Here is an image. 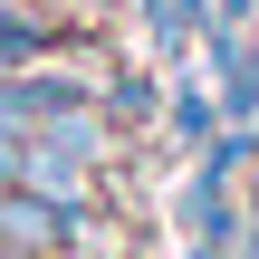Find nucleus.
I'll return each instance as SVG.
<instances>
[{"mask_svg":"<svg viewBox=\"0 0 259 259\" xmlns=\"http://www.w3.org/2000/svg\"><path fill=\"white\" fill-rule=\"evenodd\" d=\"M67 240H77V202L29 192V183L0 192V250H67Z\"/></svg>","mask_w":259,"mask_h":259,"instance_id":"nucleus-1","label":"nucleus"},{"mask_svg":"<svg viewBox=\"0 0 259 259\" xmlns=\"http://www.w3.org/2000/svg\"><path fill=\"white\" fill-rule=\"evenodd\" d=\"M10 259H38V250H10Z\"/></svg>","mask_w":259,"mask_h":259,"instance_id":"nucleus-2","label":"nucleus"}]
</instances>
